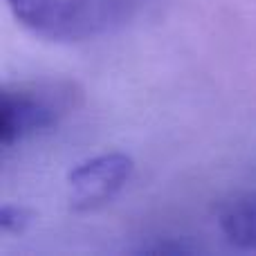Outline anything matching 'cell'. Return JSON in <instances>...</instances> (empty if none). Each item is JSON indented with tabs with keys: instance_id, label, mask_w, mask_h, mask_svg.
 Instances as JSON below:
<instances>
[{
	"instance_id": "obj_4",
	"label": "cell",
	"mask_w": 256,
	"mask_h": 256,
	"mask_svg": "<svg viewBox=\"0 0 256 256\" xmlns=\"http://www.w3.org/2000/svg\"><path fill=\"white\" fill-rule=\"evenodd\" d=\"M218 227L234 248L256 252V191L236 196L222 204Z\"/></svg>"
},
{
	"instance_id": "obj_5",
	"label": "cell",
	"mask_w": 256,
	"mask_h": 256,
	"mask_svg": "<svg viewBox=\"0 0 256 256\" xmlns=\"http://www.w3.org/2000/svg\"><path fill=\"white\" fill-rule=\"evenodd\" d=\"M34 220V212L22 204H2L0 209V230L4 234H22Z\"/></svg>"
},
{
	"instance_id": "obj_2",
	"label": "cell",
	"mask_w": 256,
	"mask_h": 256,
	"mask_svg": "<svg viewBox=\"0 0 256 256\" xmlns=\"http://www.w3.org/2000/svg\"><path fill=\"white\" fill-rule=\"evenodd\" d=\"M81 90L70 81L12 84L0 90V146L12 150L56 128L79 106Z\"/></svg>"
},
{
	"instance_id": "obj_3",
	"label": "cell",
	"mask_w": 256,
	"mask_h": 256,
	"mask_svg": "<svg viewBox=\"0 0 256 256\" xmlns=\"http://www.w3.org/2000/svg\"><path fill=\"white\" fill-rule=\"evenodd\" d=\"M135 162L130 155L112 150L79 162L68 173V200L74 212H94L120 196L130 182Z\"/></svg>"
},
{
	"instance_id": "obj_1",
	"label": "cell",
	"mask_w": 256,
	"mask_h": 256,
	"mask_svg": "<svg viewBox=\"0 0 256 256\" xmlns=\"http://www.w3.org/2000/svg\"><path fill=\"white\" fill-rule=\"evenodd\" d=\"M25 30L54 43H84L135 22L153 0H7Z\"/></svg>"
}]
</instances>
